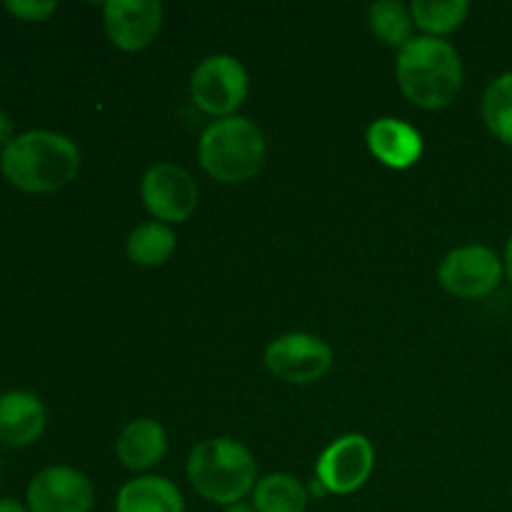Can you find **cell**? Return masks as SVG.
I'll return each mask as SVG.
<instances>
[{
    "mask_svg": "<svg viewBox=\"0 0 512 512\" xmlns=\"http://www.w3.org/2000/svg\"><path fill=\"white\" fill-rule=\"evenodd\" d=\"M80 150L55 130H28L0 150V173L23 193H55L75 180Z\"/></svg>",
    "mask_w": 512,
    "mask_h": 512,
    "instance_id": "1",
    "label": "cell"
},
{
    "mask_svg": "<svg viewBox=\"0 0 512 512\" xmlns=\"http://www.w3.org/2000/svg\"><path fill=\"white\" fill-rule=\"evenodd\" d=\"M395 75L405 98L425 110H440L455 103L465 83L463 58L443 38L418 35L398 50Z\"/></svg>",
    "mask_w": 512,
    "mask_h": 512,
    "instance_id": "2",
    "label": "cell"
},
{
    "mask_svg": "<svg viewBox=\"0 0 512 512\" xmlns=\"http://www.w3.org/2000/svg\"><path fill=\"white\" fill-rule=\"evenodd\" d=\"M185 473L200 498L223 508L243 503L258 483V463L253 453L233 438H210L195 445Z\"/></svg>",
    "mask_w": 512,
    "mask_h": 512,
    "instance_id": "3",
    "label": "cell"
},
{
    "mask_svg": "<svg viewBox=\"0 0 512 512\" xmlns=\"http://www.w3.org/2000/svg\"><path fill=\"white\" fill-rule=\"evenodd\" d=\"M268 155L265 135L243 115L213 120L198 140V160L205 173L225 185L248 183L260 173Z\"/></svg>",
    "mask_w": 512,
    "mask_h": 512,
    "instance_id": "4",
    "label": "cell"
},
{
    "mask_svg": "<svg viewBox=\"0 0 512 512\" xmlns=\"http://www.w3.org/2000/svg\"><path fill=\"white\" fill-rule=\"evenodd\" d=\"M250 78L245 65L235 55L215 53L200 60L190 75V98L213 118H230L245 103Z\"/></svg>",
    "mask_w": 512,
    "mask_h": 512,
    "instance_id": "5",
    "label": "cell"
},
{
    "mask_svg": "<svg viewBox=\"0 0 512 512\" xmlns=\"http://www.w3.org/2000/svg\"><path fill=\"white\" fill-rule=\"evenodd\" d=\"M505 275L503 258L488 245H460L450 250L438 268L443 290L460 300L488 298Z\"/></svg>",
    "mask_w": 512,
    "mask_h": 512,
    "instance_id": "6",
    "label": "cell"
},
{
    "mask_svg": "<svg viewBox=\"0 0 512 512\" xmlns=\"http://www.w3.org/2000/svg\"><path fill=\"white\" fill-rule=\"evenodd\" d=\"M265 368L290 385L318 383L333 368V350L310 333H285L265 348Z\"/></svg>",
    "mask_w": 512,
    "mask_h": 512,
    "instance_id": "7",
    "label": "cell"
},
{
    "mask_svg": "<svg viewBox=\"0 0 512 512\" xmlns=\"http://www.w3.org/2000/svg\"><path fill=\"white\" fill-rule=\"evenodd\" d=\"M145 210L158 223H185L198 208V183L175 163H155L145 170L140 183Z\"/></svg>",
    "mask_w": 512,
    "mask_h": 512,
    "instance_id": "8",
    "label": "cell"
},
{
    "mask_svg": "<svg viewBox=\"0 0 512 512\" xmlns=\"http://www.w3.org/2000/svg\"><path fill=\"white\" fill-rule=\"evenodd\" d=\"M375 470V448L365 435L350 433L333 440L315 463V480L328 495H353L363 488Z\"/></svg>",
    "mask_w": 512,
    "mask_h": 512,
    "instance_id": "9",
    "label": "cell"
},
{
    "mask_svg": "<svg viewBox=\"0 0 512 512\" xmlns=\"http://www.w3.org/2000/svg\"><path fill=\"white\" fill-rule=\"evenodd\" d=\"M25 500L30 512H90L95 490L80 470L53 465L30 480Z\"/></svg>",
    "mask_w": 512,
    "mask_h": 512,
    "instance_id": "10",
    "label": "cell"
},
{
    "mask_svg": "<svg viewBox=\"0 0 512 512\" xmlns=\"http://www.w3.org/2000/svg\"><path fill=\"white\" fill-rule=\"evenodd\" d=\"M103 23L115 48L138 53L158 38L163 5L158 0H108L103 5Z\"/></svg>",
    "mask_w": 512,
    "mask_h": 512,
    "instance_id": "11",
    "label": "cell"
},
{
    "mask_svg": "<svg viewBox=\"0 0 512 512\" xmlns=\"http://www.w3.org/2000/svg\"><path fill=\"white\" fill-rule=\"evenodd\" d=\"M365 140L385 168L408 170L423 158V135L418 128L398 118H378L365 130Z\"/></svg>",
    "mask_w": 512,
    "mask_h": 512,
    "instance_id": "12",
    "label": "cell"
},
{
    "mask_svg": "<svg viewBox=\"0 0 512 512\" xmlns=\"http://www.w3.org/2000/svg\"><path fill=\"white\" fill-rule=\"evenodd\" d=\"M48 425L43 400L28 390H10L0 395V443L25 448L43 435Z\"/></svg>",
    "mask_w": 512,
    "mask_h": 512,
    "instance_id": "13",
    "label": "cell"
},
{
    "mask_svg": "<svg viewBox=\"0 0 512 512\" xmlns=\"http://www.w3.org/2000/svg\"><path fill=\"white\" fill-rule=\"evenodd\" d=\"M165 450H168V435H165L163 425L150 418H138L128 423L115 440V455H118L120 465L133 473L155 468L165 458Z\"/></svg>",
    "mask_w": 512,
    "mask_h": 512,
    "instance_id": "14",
    "label": "cell"
},
{
    "mask_svg": "<svg viewBox=\"0 0 512 512\" xmlns=\"http://www.w3.org/2000/svg\"><path fill=\"white\" fill-rule=\"evenodd\" d=\"M115 512H185V500L173 480L140 475L118 490Z\"/></svg>",
    "mask_w": 512,
    "mask_h": 512,
    "instance_id": "15",
    "label": "cell"
},
{
    "mask_svg": "<svg viewBox=\"0 0 512 512\" xmlns=\"http://www.w3.org/2000/svg\"><path fill=\"white\" fill-rule=\"evenodd\" d=\"M308 503V488L290 473H270L255 483L253 508L258 512H305Z\"/></svg>",
    "mask_w": 512,
    "mask_h": 512,
    "instance_id": "16",
    "label": "cell"
},
{
    "mask_svg": "<svg viewBox=\"0 0 512 512\" xmlns=\"http://www.w3.org/2000/svg\"><path fill=\"white\" fill-rule=\"evenodd\" d=\"M175 245L178 240H175L173 228L158 223V220H150V223H140L128 235L125 250H128V258L140 268H158L175 253Z\"/></svg>",
    "mask_w": 512,
    "mask_h": 512,
    "instance_id": "17",
    "label": "cell"
},
{
    "mask_svg": "<svg viewBox=\"0 0 512 512\" xmlns=\"http://www.w3.org/2000/svg\"><path fill=\"white\" fill-rule=\"evenodd\" d=\"M370 30L380 43L390 48H405L413 40V13L410 5L398 3V0H378L368 10Z\"/></svg>",
    "mask_w": 512,
    "mask_h": 512,
    "instance_id": "18",
    "label": "cell"
},
{
    "mask_svg": "<svg viewBox=\"0 0 512 512\" xmlns=\"http://www.w3.org/2000/svg\"><path fill=\"white\" fill-rule=\"evenodd\" d=\"M410 13L418 28L430 38H443L465 23L470 13L468 0H415L410 3Z\"/></svg>",
    "mask_w": 512,
    "mask_h": 512,
    "instance_id": "19",
    "label": "cell"
},
{
    "mask_svg": "<svg viewBox=\"0 0 512 512\" xmlns=\"http://www.w3.org/2000/svg\"><path fill=\"white\" fill-rule=\"evenodd\" d=\"M483 120L500 143L512 148V70L498 75L483 93Z\"/></svg>",
    "mask_w": 512,
    "mask_h": 512,
    "instance_id": "20",
    "label": "cell"
},
{
    "mask_svg": "<svg viewBox=\"0 0 512 512\" xmlns=\"http://www.w3.org/2000/svg\"><path fill=\"white\" fill-rule=\"evenodd\" d=\"M5 10L13 13L15 18L28 20V23H40L58 10V3L55 0H8Z\"/></svg>",
    "mask_w": 512,
    "mask_h": 512,
    "instance_id": "21",
    "label": "cell"
},
{
    "mask_svg": "<svg viewBox=\"0 0 512 512\" xmlns=\"http://www.w3.org/2000/svg\"><path fill=\"white\" fill-rule=\"evenodd\" d=\"M13 138H15L13 120H10L8 113H3V110H0V148H5V145H8Z\"/></svg>",
    "mask_w": 512,
    "mask_h": 512,
    "instance_id": "22",
    "label": "cell"
},
{
    "mask_svg": "<svg viewBox=\"0 0 512 512\" xmlns=\"http://www.w3.org/2000/svg\"><path fill=\"white\" fill-rule=\"evenodd\" d=\"M0 512H30L28 505H23L15 498H0Z\"/></svg>",
    "mask_w": 512,
    "mask_h": 512,
    "instance_id": "23",
    "label": "cell"
},
{
    "mask_svg": "<svg viewBox=\"0 0 512 512\" xmlns=\"http://www.w3.org/2000/svg\"><path fill=\"white\" fill-rule=\"evenodd\" d=\"M503 265H505V275H508V280L512 283V235L508 238V243H505Z\"/></svg>",
    "mask_w": 512,
    "mask_h": 512,
    "instance_id": "24",
    "label": "cell"
},
{
    "mask_svg": "<svg viewBox=\"0 0 512 512\" xmlns=\"http://www.w3.org/2000/svg\"><path fill=\"white\" fill-rule=\"evenodd\" d=\"M308 493L315 495V498H328V490L323 488V483H320V480H313V483H310Z\"/></svg>",
    "mask_w": 512,
    "mask_h": 512,
    "instance_id": "25",
    "label": "cell"
},
{
    "mask_svg": "<svg viewBox=\"0 0 512 512\" xmlns=\"http://www.w3.org/2000/svg\"><path fill=\"white\" fill-rule=\"evenodd\" d=\"M223 512H258V510L248 503H235V505H228Z\"/></svg>",
    "mask_w": 512,
    "mask_h": 512,
    "instance_id": "26",
    "label": "cell"
}]
</instances>
